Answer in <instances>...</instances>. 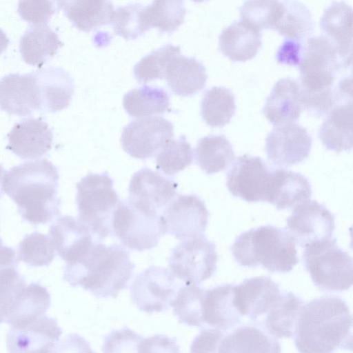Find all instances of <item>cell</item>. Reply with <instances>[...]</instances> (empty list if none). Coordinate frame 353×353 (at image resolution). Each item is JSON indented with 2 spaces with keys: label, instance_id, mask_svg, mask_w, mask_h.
<instances>
[{
  "label": "cell",
  "instance_id": "6da1fadb",
  "mask_svg": "<svg viewBox=\"0 0 353 353\" xmlns=\"http://www.w3.org/2000/svg\"><path fill=\"white\" fill-rule=\"evenodd\" d=\"M59 179L57 167L46 159L26 161L6 172L3 191L17 204L23 220L45 224L60 215Z\"/></svg>",
  "mask_w": 353,
  "mask_h": 353
},
{
  "label": "cell",
  "instance_id": "7a4b0ae2",
  "mask_svg": "<svg viewBox=\"0 0 353 353\" xmlns=\"http://www.w3.org/2000/svg\"><path fill=\"white\" fill-rule=\"evenodd\" d=\"M352 318L339 296H323L303 305L294 340L299 353H333L352 350Z\"/></svg>",
  "mask_w": 353,
  "mask_h": 353
},
{
  "label": "cell",
  "instance_id": "3957f363",
  "mask_svg": "<svg viewBox=\"0 0 353 353\" xmlns=\"http://www.w3.org/2000/svg\"><path fill=\"white\" fill-rule=\"evenodd\" d=\"M134 267L123 245L94 242L78 261L65 263L63 278L71 286H81L96 297L117 298L128 288Z\"/></svg>",
  "mask_w": 353,
  "mask_h": 353
},
{
  "label": "cell",
  "instance_id": "277c9868",
  "mask_svg": "<svg viewBox=\"0 0 353 353\" xmlns=\"http://www.w3.org/2000/svg\"><path fill=\"white\" fill-rule=\"evenodd\" d=\"M230 251L240 265H261L271 272H290L299 262L296 243L287 230L272 225L241 233L230 247Z\"/></svg>",
  "mask_w": 353,
  "mask_h": 353
},
{
  "label": "cell",
  "instance_id": "5b68a950",
  "mask_svg": "<svg viewBox=\"0 0 353 353\" xmlns=\"http://www.w3.org/2000/svg\"><path fill=\"white\" fill-rule=\"evenodd\" d=\"M113 185L106 172L89 173L76 184L77 220L88 228L96 243L112 235V214L119 202Z\"/></svg>",
  "mask_w": 353,
  "mask_h": 353
},
{
  "label": "cell",
  "instance_id": "8992f818",
  "mask_svg": "<svg viewBox=\"0 0 353 353\" xmlns=\"http://www.w3.org/2000/svg\"><path fill=\"white\" fill-rule=\"evenodd\" d=\"M304 248V266L319 289L342 292L352 286V259L337 245L334 237L312 243Z\"/></svg>",
  "mask_w": 353,
  "mask_h": 353
},
{
  "label": "cell",
  "instance_id": "52a82bcc",
  "mask_svg": "<svg viewBox=\"0 0 353 353\" xmlns=\"http://www.w3.org/2000/svg\"><path fill=\"white\" fill-rule=\"evenodd\" d=\"M299 67V88L305 91L334 88L336 72L347 66L334 46L323 35L308 38L304 43Z\"/></svg>",
  "mask_w": 353,
  "mask_h": 353
},
{
  "label": "cell",
  "instance_id": "ba28073f",
  "mask_svg": "<svg viewBox=\"0 0 353 353\" xmlns=\"http://www.w3.org/2000/svg\"><path fill=\"white\" fill-rule=\"evenodd\" d=\"M112 230L124 247L137 251L154 248L164 235L160 214L146 212L128 199L119 201L114 210Z\"/></svg>",
  "mask_w": 353,
  "mask_h": 353
},
{
  "label": "cell",
  "instance_id": "9c48e42d",
  "mask_svg": "<svg viewBox=\"0 0 353 353\" xmlns=\"http://www.w3.org/2000/svg\"><path fill=\"white\" fill-rule=\"evenodd\" d=\"M216 245L204 234L182 240L171 250L169 270L184 284L199 285L216 270Z\"/></svg>",
  "mask_w": 353,
  "mask_h": 353
},
{
  "label": "cell",
  "instance_id": "30bf717a",
  "mask_svg": "<svg viewBox=\"0 0 353 353\" xmlns=\"http://www.w3.org/2000/svg\"><path fill=\"white\" fill-rule=\"evenodd\" d=\"M181 285L169 269L152 265L137 275L130 297L139 310L161 312L169 308Z\"/></svg>",
  "mask_w": 353,
  "mask_h": 353
},
{
  "label": "cell",
  "instance_id": "8fae6325",
  "mask_svg": "<svg viewBox=\"0 0 353 353\" xmlns=\"http://www.w3.org/2000/svg\"><path fill=\"white\" fill-rule=\"evenodd\" d=\"M208 216L204 201L194 194L176 196L160 214L163 234L181 241L203 234Z\"/></svg>",
  "mask_w": 353,
  "mask_h": 353
},
{
  "label": "cell",
  "instance_id": "7c38bea8",
  "mask_svg": "<svg viewBox=\"0 0 353 353\" xmlns=\"http://www.w3.org/2000/svg\"><path fill=\"white\" fill-rule=\"evenodd\" d=\"M173 124L161 117L134 120L123 130L121 143L132 157L147 159L156 155L172 139Z\"/></svg>",
  "mask_w": 353,
  "mask_h": 353
},
{
  "label": "cell",
  "instance_id": "4fadbf2b",
  "mask_svg": "<svg viewBox=\"0 0 353 353\" xmlns=\"http://www.w3.org/2000/svg\"><path fill=\"white\" fill-rule=\"evenodd\" d=\"M272 170L259 157L239 156L227 173V188L234 196L245 201L265 202Z\"/></svg>",
  "mask_w": 353,
  "mask_h": 353
},
{
  "label": "cell",
  "instance_id": "5bb4252c",
  "mask_svg": "<svg viewBox=\"0 0 353 353\" xmlns=\"http://www.w3.org/2000/svg\"><path fill=\"white\" fill-rule=\"evenodd\" d=\"M287 229L296 244H309L332 239L335 230L334 215L322 203L307 200L296 205L288 217Z\"/></svg>",
  "mask_w": 353,
  "mask_h": 353
},
{
  "label": "cell",
  "instance_id": "9a60e30c",
  "mask_svg": "<svg viewBox=\"0 0 353 353\" xmlns=\"http://www.w3.org/2000/svg\"><path fill=\"white\" fill-rule=\"evenodd\" d=\"M62 332L56 319L43 314L10 325L7 349L9 353H50Z\"/></svg>",
  "mask_w": 353,
  "mask_h": 353
},
{
  "label": "cell",
  "instance_id": "2e32d148",
  "mask_svg": "<svg viewBox=\"0 0 353 353\" xmlns=\"http://www.w3.org/2000/svg\"><path fill=\"white\" fill-rule=\"evenodd\" d=\"M312 139L307 130L296 123L274 126L265 139V152L270 161L288 168L306 159Z\"/></svg>",
  "mask_w": 353,
  "mask_h": 353
},
{
  "label": "cell",
  "instance_id": "e0dca14e",
  "mask_svg": "<svg viewBox=\"0 0 353 353\" xmlns=\"http://www.w3.org/2000/svg\"><path fill=\"white\" fill-rule=\"evenodd\" d=\"M178 184L158 172L143 168L132 176L128 201L150 214H159L176 196Z\"/></svg>",
  "mask_w": 353,
  "mask_h": 353
},
{
  "label": "cell",
  "instance_id": "ac0fdd59",
  "mask_svg": "<svg viewBox=\"0 0 353 353\" xmlns=\"http://www.w3.org/2000/svg\"><path fill=\"white\" fill-rule=\"evenodd\" d=\"M281 294L279 285L270 277L256 276L234 285L233 304L240 314L256 321L266 314Z\"/></svg>",
  "mask_w": 353,
  "mask_h": 353
},
{
  "label": "cell",
  "instance_id": "d6986e66",
  "mask_svg": "<svg viewBox=\"0 0 353 353\" xmlns=\"http://www.w3.org/2000/svg\"><path fill=\"white\" fill-rule=\"evenodd\" d=\"M8 139V150L23 159H36L51 149L53 134L43 120L28 118L14 125Z\"/></svg>",
  "mask_w": 353,
  "mask_h": 353
},
{
  "label": "cell",
  "instance_id": "ffe728a7",
  "mask_svg": "<svg viewBox=\"0 0 353 353\" xmlns=\"http://www.w3.org/2000/svg\"><path fill=\"white\" fill-rule=\"evenodd\" d=\"M0 108L20 117L40 110L37 84L33 72L12 73L0 79Z\"/></svg>",
  "mask_w": 353,
  "mask_h": 353
},
{
  "label": "cell",
  "instance_id": "44dd1931",
  "mask_svg": "<svg viewBox=\"0 0 353 353\" xmlns=\"http://www.w3.org/2000/svg\"><path fill=\"white\" fill-rule=\"evenodd\" d=\"M49 233L55 250L66 264L78 261L94 243L88 228L71 216L57 218Z\"/></svg>",
  "mask_w": 353,
  "mask_h": 353
},
{
  "label": "cell",
  "instance_id": "7402d4cb",
  "mask_svg": "<svg viewBox=\"0 0 353 353\" xmlns=\"http://www.w3.org/2000/svg\"><path fill=\"white\" fill-rule=\"evenodd\" d=\"M320 26L347 66H351L352 8L345 1H333L324 10Z\"/></svg>",
  "mask_w": 353,
  "mask_h": 353
},
{
  "label": "cell",
  "instance_id": "603a6c76",
  "mask_svg": "<svg viewBox=\"0 0 353 353\" xmlns=\"http://www.w3.org/2000/svg\"><path fill=\"white\" fill-rule=\"evenodd\" d=\"M37 84L40 110L50 112L68 107L74 93V81L61 68L48 67L33 72Z\"/></svg>",
  "mask_w": 353,
  "mask_h": 353
},
{
  "label": "cell",
  "instance_id": "cb8c5ba5",
  "mask_svg": "<svg viewBox=\"0 0 353 353\" xmlns=\"http://www.w3.org/2000/svg\"><path fill=\"white\" fill-rule=\"evenodd\" d=\"M308 179L303 174L285 168H272L265 202L277 210L289 209L312 196Z\"/></svg>",
  "mask_w": 353,
  "mask_h": 353
},
{
  "label": "cell",
  "instance_id": "d4e9b609",
  "mask_svg": "<svg viewBox=\"0 0 353 353\" xmlns=\"http://www.w3.org/2000/svg\"><path fill=\"white\" fill-rule=\"evenodd\" d=\"M302 109L299 83L288 77L281 79L274 84L263 113L276 126L294 123L300 117Z\"/></svg>",
  "mask_w": 353,
  "mask_h": 353
},
{
  "label": "cell",
  "instance_id": "484cf974",
  "mask_svg": "<svg viewBox=\"0 0 353 353\" xmlns=\"http://www.w3.org/2000/svg\"><path fill=\"white\" fill-rule=\"evenodd\" d=\"M233 284L217 285L204 291L203 320L213 328L228 330L241 323V316L233 304Z\"/></svg>",
  "mask_w": 353,
  "mask_h": 353
},
{
  "label": "cell",
  "instance_id": "4316f807",
  "mask_svg": "<svg viewBox=\"0 0 353 353\" xmlns=\"http://www.w3.org/2000/svg\"><path fill=\"white\" fill-rule=\"evenodd\" d=\"M319 137L327 150L340 153L352 148V99L338 102L322 123Z\"/></svg>",
  "mask_w": 353,
  "mask_h": 353
},
{
  "label": "cell",
  "instance_id": "83f0119b",
  "mask_svg": "<svg viewBox=\"0 0 353 353\" xmlns=\"http://www.w3.org/2000/svg\"><path fill=\"white\" fill-rule=\"evenodd\" d=\"M261 45V32L241 19L224 28L219 36L221 51L232 61L253 59Z\"/></svg>",
  "mask_w": 353,
  "mask_h": 353
},
{
  "label": "cell",
  "instance_id": "f1b7e54d",
  "mask_svg": "<svg viewBox=\"0 0 353 353\" xmlns=\"http://www.w3.org/2000/svg\"><path fill=\"white\" fill-rule=\"evenodd\" d=\"M164 78L174 94L188 97L205 88L208 75L202 63L194 57L179 54L168 64Z\"/></svg>",
  "mask_w": 353,
  "mask_h": 353
},
{
  "label": "cell",
  "instance_id": "f546056e",
  "mask_svg": "<svg viewBox=\"0 0 353 353\" xmlns=\"http://www.w3.org/2000/svg\"><path fill=\"white\" fill-rule=\"evenodd\" d=\"M56 3L74 26L86 32L111 23L114 10L110 1L74 0Z\"/></svg>",
  "mask_w": 353,
  "mask_h": 353
},
{
  "label": "cell",
  "instance_id": "4dcf8cb0",
  "mask_svg": "<svg viewBox=\"0 0 353 353\" xmlns=\"http://www.w3.org/2000/svg\"><path fill=\"white\" fill-rule=\"evenodd\" d=\"M63 46L57 34L47 24L32 26L19 41L23 61L30 65L41 66L57 54Z\"/></svg>",
  "mask_w": 353,
  "mask_h": 353
},
{
  "label": "cell",
  "instance_id": "1f68e13d",
  "mask_svg": "<svg viewBox=\"0 0 353 353\" xmlns=\"http://www.w3.org/2000/svg\"><path fill=\"white\" fill-rule=\"evenodd\" d=\"M276 339L254 325H242L225 336L221 353H281Z\"/></svg>",
  "mask_w": 353,
  "mask_h": 353
},
{
  "label": "cell",
  "instance_id": "d6a6232c",
  "mask_svg": "<svg viewBox=\"0 0 353 353\" xmlns=\"http://www.w3.org/2000/svg\"><path fill=\"white\" fill-rule=\"evenodd\" d=\"M303 300L291 292H282L279 299L268 310L263 321L267 332L276 338L293 336Z\"/></svg>",
  "mask_w": 353,
  "mask_h": 353
},
{
  "label": "cell",
  "instance_id": "836d02e7",
  "mask_svg": "<svg viewBox=\"0 0 353 353\" xmlns=\"http://www.w3.org/2000/svg\"><path fill=\"white\" fill-rule=\"evenodd\" d=\"M194 156L196 163L207 174L225 170L235 159L231 143L222 134H210L200 139Z\"/></svg>",
  "mask_w": 353,
  "mask_h": 353
},
{
  "label": "cell",
  "instance_id": "e575fe53",
  "mask_svg": "<svg viewBox=\"0 0 353 353\" xmlns=\"http://www.w3.org/2000/svg\"><path fill=\"white\" fill-rule=\"evenodd\" d=\"M283 9L275 29L285 39L305 41L313 33L314 22L307 7L297 1H282Z\"/></svg>",
  "mask_w": 353,
  "mask_h": 353
},
{
  "label": "cell",
  "instance_id": "d590c367",
  "mask_svg": "<svg viewBox=\"0 0 353 353\" xmlns=\"http://www.w3.org/2000/svg\"><path fill=\"white\" fill-rule=\"evenodd\" d=\"M50 303L47 289L39 283H31L15 299L6 323L10 325L46 314Z\"/></svg>",
  "mask_w": 353,
  "mask_h": 353
},
{
  "label": "cell",
  "instance_id": "8d00e7d4",
  "mask_svg": "<svg viewBox=\"0 0 353 353\" xmlns=\"http://www.w3.org/2000/svg\"><path fill=\"white\" fill-rule=\"evenodd\" d=\"M123 105L129 115L136 118L162 114L169 110L170 97L162 88L144 85L127 92Z\"/></svg>",
  "mask_w": 353,
  "mask_h": 353
},
{
  "label": "cell",
  "instance_id": "74e56055",
  "mask_svg": "<svg viewBox=\"0 0 353 353\" xmlns=\"http://www.w3.org/2000/svg\"><path fill=\"white\" fill-rule=\"evenodd\" d=\"M235 111V97L228 88L215 86L205 92L201 103V113L208 125L223 127L230 123Z\"/></svg>",
  "mask_w": 353,
  "mask_h": 353
},
{
  "label": "cell",
  "instance_id": "f35d334b",
  "mask_svg": "<svg viewBox=\"0 0 353 353\" xmlns=\"http://www.w3.org/2000/svg\"><path fill=\"white\" fill-rule=\"evenodd\" d=\"M185 14L183 1H154L144 6L143 21L147 30L156 28L160 32L172 33L183 23Z\"/></svg>",
  "mask_w": 353,
  "mask_h": 353
},
{
  "label": "cell",
  "instance_id": "ab89813d",
  "mask_svg": "<svg viewBox=\"0 0 353 353\" xmlns=\"http://www.w3.org/2000/svg\"><path fill=\"white\" fill-rule=\"evenodd\" d=\"M204 290L199 285L183 284L170 303L179 323L202 327Z\"/></svg>",
  "mask_w": 353,
  "mask_h": 353
},
{
  "label": "cell",
  "instance_id": "60d3db41",
  "mask_svg": "<svg viewBox=\"0 0 353 353\" xmlns=\"http://www.w3.org/2000/svg\"><path fill=\"white\" fill-rule=\"evenodd\" d=\"M194 154L185 137L168 141L157 154L156 168L167 176H172L192 164Z\"/></svg>",
  "mask_w": 353,
  "mask_h": 353
},
{
  "label": "cell",
  "instance_id": "b9f144b4",
  "mask_svg": "<svg viewBox=\"0 0 353 353\" xmlns=\"http://www.w3.org/2000/svg\"><path fill=\"white\" fill-rule=\"evenodd\" d=\"M50 236L38 232L26 234L18 245L17 259L29 266H47L56 256Z\"/></svg>",
  "mask_w": 353,
  "mask_h": 353
},
{
  "label": "cell",
  "instance_id": "7bdbcfd3",
  "mask_svg": "<svg viewBox=\"0 0 353 353\" xmlns=\"http://www.w3.org/2000/svg\"><path fill=\"white\" fill-rule=\"evenodd\" d=\"M18 261L15 250L4 245L0 238V304L10 301L26 286L17 271Z\"/></svg>",
  "mask_w": 353,
  "mask_h": 353
},
{
  "label": "cell",
  "instance_id": "ee69618b",
  "mask_svg": "<svg viewBox=\"0 0 353 353\" xmlns=\"http://www.w3.org/2000/svg\"><path fill=\"white\" fill-rule=\"evenodd\" d=\"M181 54L179 46L167 44L143 57L134 67V75L140 83L164 78L170 62Z\"/></svg>",
  "mask_w": 353,
  "mask_h": 353
},
{
  "label": "cell",
  "instance_id": "f6af8a7d",
  "mask_svg": "<svg viewBox=\"0 0 353 353\" xmlns=\"http://www.w3.org/2000/svg\"><path fill=\"white\" fill-rule=\"evenodd\" d=\"M283 9L279 1H247L239 9L241 19L261 32L274 28Z\"/></svg>",
  "mask_w": 353,
  "mask_h": 353
},
{
  "label": "cell",
  "instance_id": "bcb514c9",
  "mask_svg": "<svg viewBox=\"0 0 353 353\" xmlns=\"http://www.w3.org/2000/svg\"><path fill=\"white\" fill-rule=\"evenodd\" d=\"M144 6L132 3L117 8L114 10L112 26L114 32L125 39H135L146 30L143 22Z\"/></svg>",
  "mask_w": 353,
  "mask_h": 353
},
{
  "label": "cell",
  "instance_id": "7dc6e473",
  "mask_svg": "<svg viewBox=\"0 0 353 353\" xmlns=\"http://www.w3.org/2000/svg\"><path fill=\"white\" fill-rule=\"evenodd\" d=\"M143 337L125 327L112 330L104 337L103 353H139V345Z\"/></svg>",
  "mask_w": 353,
  "mask_h": 353
},
{
  "label": "cell",
  "instance_id": "c3c4849f",
  "mask_svg": "<svg viewBox=\"0 0 353 353\" xmlns=\"http://www.w3.org/2000/svg\"><path fill=\"white\" fill-rule=\"evenodd\" d=\"M55 10L54 2L51 1H20L17 8L21 19L32 26L47 24Z\"/></svg>",
  "mask_w": 353,
  "mask_h": 353
},
{
  "label": "cell",
  "instance_id": "681fc988",
  "mask_svg": "<svg viewBox=\"0 0 353 353\" xmlns=\"http://www.w3.org/2000/svg\"><path fill=\"white\" fill-rule=\"evenodd\" d=\"M225 334L216 328H203L193 339L190 353H221L223 340Z\"/></svg>",
  "mask_w": 353,
  "mask_h": 353
},
{
  "label": "cell",
  "instance_id": "f907efd6",
  "mask_svg": "<svg viewBox=\"0 0 353 353\" xmlns=\"http://www.w3.org/2000/svg\"><path fill=\"white\" fill-rule=\"evenodd\" d=\"M139 353H181L176 338L163 334H155L143 339Z\"/></svg>",
  "mask_w": 353,
  "mask_h": 353
},
{
  "label": "cell",
  "instance_id": "816d5d0a",
  "mask_svg": "<svg viewBox=\"0 0 353 353\" xmlns=\"http://www.w3.org/2000/svg\"><path fill=\"white\" fill-rule=\"evenodd\" d=\"M50 353H95L83 336L72 333L58 341Z\"/></svg>",
  "mask_w": 353,
  "mask_h": 353
},
{
  "label": "cell",
  "instance_id": "f5cc1de1",
  "mask_svg": "<svg viewBox=\"0 0 353 353\" xmlns=\"http://www.w3.org/2000/svg\"><path fill=\"white\" fill-rule=\"evenodd\" d=\"M304 42L285 39L276 52V59L277 62L281 64L297 66L300 61Z\"/></svg>",
  "mask_w": 353,
  "mask_h": 353
},
{
  "label": "cell",
  "instance_id": "db71d44e",
  "mask_svg": "<svg viewBox=\"0 0 353 353\" xmlns=\"http://www.w3.org/2000/svg\"><path fill=\"white\" fill-rule=\"evenodd\" d=\"M10 40L6 33L0 28V54L7 48Z\"/></svg>",
  "mask_w": 353,
  "mask_h": 353
},
{
  "label": "cell",
  "instance_id": "11a10c76",
  "mask_svg": "<svg viewBox=\"0 0 353 353\" xmlns=\"http://www.w3.org/2000/svg\"><path fill=\"white\" fill-rule=\"evenodd\" d=\"M6 171L4 168L0 164V196L2 195L3 192V182Z\"/></svg>",
  "mask_w": 353,
  "mask_h": 353
}]
</instances>
